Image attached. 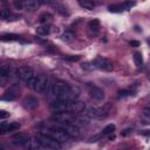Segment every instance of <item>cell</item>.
Instances as JSON below:
<instances>
[{
  "label": "cell",
  "instance_id": "6da1fadb",
  "mask_svg": "<svg viewBox=\"0 0 150 150\" xmlns=\"http://www.w3.org/2000/svg\"><path fill=\"white\" fill-rule=\"evenodd\" d=\"M52 110L54 112H81L84 111L86 105L83 102L81 101H76V100H59L52 103L50 105Z\"/></svg>",
  "mask_w": 150,
  "mask_h": 150
},
{
  "label": "cell",
  "instance_id": "7a4b0ae2",
  "mask_svg": "<svg viewBox=\"0 0 150 150\" xmlns=\"http://www.w3.org/2000/svg\"><path fill=\"white\" fill-rule=\"evenodd\" d=\"M53 94L59 97V100H75L79 94H80V89L77 87H73L66 82L62 81H57L55 82V84L53 86Z\"/></svg>",
  "mask_w": 150,
  "mask_h": 150
},
{
  "label": "cell",
  "instance_id": "3957f363",
  "mask_svg": "<svg viewBox=\"0 0 150 150\" xmlns=\"http://www.w3.org/2000/svg\"><path fill=\"white\" fill-rule=\"evenodd\" d=\"M47 128H54V129H60L62 131H64L67 135H69V137H74L77 138L80 136V130L77 127H75L71 123H59V122H53V123H47L46 124Z\"/></svg>",
  "mask_w": 150,
  "mask_h": 150
},
{
  "label": "cell",
  "instance_id": "277c9868",
  "mask_svg": "<svg viewBox=\"0 0 150 150\" xmlns=\"http://www.w3.org/2000/svg\"><path fill=\"white\" fill-rule=\"evenodd\" d=\"M42 135H46L53 139H55L56 142L59 143H63V142H67L69 139V135H67L64 131L60 130V129H54V128H47L45 130H42L41 132Z\"/></svg>",
  "mask_w": 150,
  "mask_h": 150
},
{
  "label": "cell",
  "instance_id": "5b68a950",
  "mask_svg": "<svg viewBox=\"0 0 150 150\" xmlns=\"http://www.w3.org/2000/svg\"><path fill=\"white\" fill-rule=\"evenodd\" d=\"M49 86V79L46 75H38L30 83V87L36 93H45Z\"/></svg>",
  "mask_w": 150,
  "mask_h": 150
},
{
  "label": "cell",
  "instance_id": "8992f818",
  "mask_svg": "<svg viewBox=\"0 0 150 150\" xmlns=\"http://www.w3.org/2000/svg\"><path fill=\"white\" fill-rule=\"evenodd\" d=\"M110 112V104H107L104 107L100 108H88L84 111L86 117H95V118H104Z\"/></svg>",
  "mask_w": 150,
  "mask_h": 150
},
{
  "label": "cell",
  "instance_id": "52a82bcc",
  "mask_svg": "<svg viewBox=\"0 0 150 150\" xmlns=\"http://www.w3.org/2000/svg\"><path fill=\"white\" fill-rule=\"evenodd\" d=\"M36 137H38L39 142L41 143L42 148H46V149H49V150H60L61 149V143L56 142L55 139H53V138H50L46 135L40 134Z\"/></svg>",
  "mask_w": 150,
  "mask_h": 150
},
{
  "label": "cell",
  "instance_id": "ba28073f",
  "mask_svg": "<svg viewBox=\"0 0 150 150\" xmlns=\"http://www.w3.org/2000/svg\"><path fill=\"white\" fill-rule=\"evenodd\" d=\"M93 64L95 68L97 69H101V70H104V71H111L114 69V66L112 63L105 59V57H102V56H98L96 57L94 61H93Z\"/></svg>",
  "mask_w": 150,
  "mask_h": 150
},
{
  "label": "cell",
  "instance_id": "9c48e42d",
  "mask_svg": "<svg viewBox=\"0 0 150 150\" xmlns=\"http://www.w3.org/2000/svg\"><path fill=\"white\" fill-rule=\"evenodd\" d=\"M18 76L25 81V82H28V83H32V81L34 80L35 77V74H34V70L29 67H22L18 70Z\"/></svg>",
  "mask_w": 150,
  "mask_h": 150
},
{
  "label": "cell",
  "instance_id": "30bf717a",
  "mask_svg": "<svg viewBox=\"0 0 150 150\" xmlns=\"http://www.w3.org/2000/svg\"><path fill=\"white\" fill-rule=\"evenodd\" d=\"M88 91H89V95L94 100H96V101H103V98L105 96L104 95V91L101 88H98V87H96L94 84H89L88 86Z\"/></svg>",
  "mask_w": 150,
  "mask_h": 150
},
{
  "label": "cell",
  "instance_id": "8fae6325",
  "mask_svg": "<svg viewBox=\"0 0 150 150\" xmlns=\"http://www.w3.org/2000/svg\"><path fill=\"white\" fill-rule=\"evenodd\" d=\"M23 148L26 150H40L42 148L41 143L39 142L38 137H28L23 143Z\"/></svg>",
  "mask_w": 150,
  "mask_h": 150
},
{
  "label": "cell",
  "instance_id": "7c38bea8",
  "mask_svg": "<svg viewBox=\"0 0 150 150\" xmlns=\"http://www.w3.org/2000/svg\"><path fill=\"white\" fill-rule=\"evenodd\" d=\"M22 105L28 109V110H32V109H35L38 105H39V101L33 97V96H27L23 101H22Z\"/></svg>",
  "mask_w": 150,
  "mask_h": 150
},
{
  "label": "cell",
  "instance_id": "4fadbf2b",
  "mask_svg": "<svg viewBox=\"0 0 150 150\" xmlns=\"http://www.w3.org/2000/svg\"><path fill=\"white\" fill-rule=\"evenodd\" d=\"M20 128V124L18 122H11V123H5L2 122L1 125H0V130H1V134H5L7 131H14V130H18Z\"/></svg>",
  "mask_w": 150,
  "mask_h": 150
},
{
  "label": "cell",
  "instance_id": "5bb4252c",
  "mask_svg": "<svg viewBox=\"0 0 150 150\" xmlns=\"http://www.w3.org/2000/svg\"><path fill=\"white\" fill-rule=\"evenodd\" d=\"M40 6V2L36 0H26L22 2V7L23 9H27L29 12H34L35 9H38Z\"/></svg>",
  "mask_w": 150,
  "mask_h": 150
},
{
  "label": "cell",
  "instance_id": "9a60e30c",
  "mask_svg": "<svg viewBox=\"0 0 150 150\" xmlns=\"http://www.w3.org/2000/svg\"><path fill=\"white\" fill-rule=\"evenodd\" d=\"M18 94H19L18 88L12 87V88H9V89H8V90H7V91L4 94L2 100H5V101H13V100H15V98H16Z\"/></svg>",
  "mask_w": 150,
  "mask_h": 150
},
{
  "label": "cell",
  "instance_id": "2e32d148",
  "mask_svg": "<svg viewBox=\"0 0 150 150\" xmlns=\"http://www.w3.org/2000/svg\"><path fill=\"white\" fill-rule=\"evenodd\" d=\"M141 120L144 124H150V108H144L142 110Z\"/></svg>",
  "mask_w": 150,
  "mask_h": 150
},
{
  "label": "cell",
  "instance_id": "e0dca14e",
  "mask_svg": "<svg viewBox=\"0 0 150 150\" xmlns=\"http://www.w3.org/2000/svg\"><path fill=\"white\" fill-rule=\"evenodd\" d=\"M108 9L110 12H114V13H118V12H122L124 9H127L125 7V4H115V5H110L108 7Z\"/></svg>",
  "mask_w": 150,
  "mask_h": 150
},
{
  "label": "cell",
  "instance_id": "ac0fdd59",
  "mask_svg": "<svg viewBox=\"0 0 150 150\" xmlns=\"http://www.w3.org/2000/svg\"><path fill=\"white\" fill-rule=\"evenodd\" d=\"M36 33L39 35H48L50 33V26L48 25H43V26H39L36 28Z\"/></svg>",
  "mask_w": 150,
  "mask_h": 150
},
{
  "label": "cell",
  "instance_id": "d6986e66",
  "mask_svg": "<svg viewBox=\"0 0 150 150\" xmlns=\"http://www.w3.org/2000/svg\"><path fill=\"white\" fill-rule=\"evenodd\" d=\"M9 74H11L9 69H7L6 67H1L0 68V80H1V82H5V80L9 77Z\"/></svg>",
  "mask_w": 150,
  "mask_h": 150
},
{
  "label": "cell",
  "instance_id": "ffe728a7",
  "mask_svg": "<svg viewBox=\"0 0 150 150\" xmlns=\"http://www.w3.org/2000/svg\"><path fill=\"white\" fill-rule=\"evenodd\" d=\"M88 27L90 28V30H94V32H97L98 28H100V21L97 19H94V20H90L89 23H88Z\"/></svg>",
  "mask_w": 150,
  "mask_h": 150
},
{
  "label": "cell",
  "instance_id": "44dd1931",
  "mask_svg": "<svg viewBox=\"0 0 150 150\" xmlns=\"http://www.w3.org/2000/svg\"><path fill=\"white\" fill-rule=\"evenodd\" d=\"M74 38H75V35H74V33H71V32H64V33L61 35V39H62V41H64V42H70V41L74 40Z\"/></svg>",
  "mask_w": 150,
  "mask_h": 150
},
{
  "label": "cell",
  "instance_id": "7402d4cb",
  "mask_svg": "<svg viewBox=\"0 0 150 150\" xmlns=\"http://www.w3.org/2000/svg\"><path fill=\"white\" fill-rule=\"evenodd\" d=\"M1 40L2 41H18L19 36L15 34H2L1 35Z\"/></svg>",
  "mask_w": 150,
  "mask_h": 150
},
{
  "label": "cell",
  "instance_id": "603a6c76",
  "mask_svg": "<svg viewBox=\"0 0 150 150\" xmlns=\"http://www.w3.org/2000/svg\"><path fill=\"white\" fill-rule=\"evenodd\" d=\"M115 124H108L107 127H104L103 128V130H102V135H110V134H112L114 131H115Z\"/></svg>",
  "mask_w": 150,
  "mask_h": 150
},
{
  "label": "cell",
  "instance_id": "cb8c5ba5",
  "mask_svg": "<svg viewBox=\"0 0 150 150\" xmlns=\"http://www.w3.org/2000/svg\"><path fill=\"white\" fill-rule=\"evenodd\" d=\"M50 19H52V15L49 13H43L40 15L39 21H40V23H47V21H49Z\"/></svg>",
  "mask_w": 150,
  "mask_h": 150
},
{
  "label": "cell",
  "instance_id": "d4e9b609",
  "mask_svg": "<svg viewBox=\"0 0 150 150\" xmlns=\"http://www.w3.org/2000/svg\"><path fill=\"white\" fill-rule=\"evenodd\" d=\"M134 61H135V64H136V66H141V64L143 63L142 54H141V53H135V54H134Z\"/></svg>",
  "mask_w": 150,
  "mask_h": 150
},
{
  "label": "cell",
  "instance_id": "484cf974",
  "mask_svg": "<svg viewBox=\"0 0 150 150\" xmlns=\"http://www.w3.org/2000/svg\"><path fill=\"white\" fill-rule=\"evenodd\" d=\"M80 5L82 7H84L86 9H89V11H91L94 8V6H95V4L94 2H90V1H80Z\"/></svg>",
  "mask_w": 150,
  "mask_h": 150
},
{
  "label": "cell",
  "instance_id": "4316f807",
  "mask_svg": "<svg viewBox=\"0 0 150 150\" xmlns=\"http://www.w3.org/2000/svg\"><path fill=\"white\" fill-rule=\"evenodd\" d=\"M131 94H132V91L127 90V89H123V90H120L118 91V96L120 97H127V96H130Z\"/></svg>",
  "mask_w": 150,
  "mask_h": 150
},
{
  "label": "cell",
  "instance_id": "83f0119b",
  "mask_svg": "<svg viewBox=\"0 0 150 150\" xmlns=\"http://www.w3.org/2000/svg\"><path fill=\"white\" fill-rule=\"evenodd\" d=\"M1 18L2 19H9V16H11V12H9V9H1Z\"/></svg>",
  "mask_w": 150,
  "mask_h": 150
},
{
  "label": "cell",
  "instance_id": "f1b7e54d",
  "mask_svg": "<svg viewBox=\"0 0 150 150\" xmlns=\"http://www.w3.org/2000/svg\"><path fill=\"white\" fill-rule=\"evenodd\" d=\"M64 59L68 60V61H79L80 60V56H66Z\"/></svg>",
  "mask_w": 150,
  "mask_h": 150
},
{
  "label": "cell",
  "instance_id": "f546056e",
  "mask_svg": "<svg viewBox=\"0 0 150 150\" xmlns=\"http://www.w3.org/2000/svg\"><path fill=\"white\" fill-rule=\"evenodd\" d=\"M7 116H9V114H7L5 110H1V111H0V118H1V120H4V118L7 117Z\"/></svg>",
  "mask_w": 150,
  "mask_h": 150
},
{
  "label": "cell",
  "instance_id": "4dcf8cb0",
  "mask_svg": "<svg viewBox=\"0 0 150 150\" xmlns=\"http://www.w3.org/2000/svg\"><path fill=\"white\" fill-rule=\"evenodd\" d=\"M130 45L134 46V47H138V46H139V42H138V41H131Z\"/></svg>",
  "mask_w": 150,
  "mask_h": 150
},
{
  "label": "cell",
  "instance_id": "1f68e13d",
  "mask_svg": "<svg viewBox=\"0 0 150 150\" xmlns=\"http://www.w3.org/2000/svg\"><path fill=\"white\" fill-rule=\"evenodd\" d=\"M130 130H131V129H125V130L122 132V136H127V135L130 132Z\"/></svg>",
  "mask_w": 150,
  "mask_h": 150
},
{
  "label": "cell",
  "instance_id": "d6a6232c",
  "mask_svg": "<svg viewBox=\"0 0 150 150\" xmlns=\"http://www.w3.org/2000/svg\"><path fill=\"white\" fill-rule=\"evenodd\" d=\"M148 42H149V43H150V39H149V40H148Z\"/></svg>",
  "mask_w": 150,
  "mask_h": 150
}]
</instances>
